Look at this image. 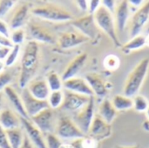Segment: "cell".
<instances>
[{
    "label": "cell",
    "instance_id": "41",
    "mask_svg": "<svg viewBox=\"0 0 149 148\" xmlns=\"http://www.w3.org/2000/svg\"><path fill=\"white\" fill-rule=\"evenodd\" d=\"M101 3L105 8H107L112 13L114 12L116 6H117V2L113 0H104V1H101Z\"/></svg>",
    "mask_w": 149,
    "mask_h": 148
},
{
    "label": "cell",
    "instance_id": "22",
    "mask_svg": "<svg viewBox=\"0 0 149 148\" xmlns=\"http://www.w3.org/2000/svg\"><path fill=\"white\" fill-rule=\"evenodd\" d=\"M28 14H29V6L27 4H23L19 6L16 10L12 17L10 18L9 27L12 29V31L17 29H22V27L24 25V24L28 19Z\"/></svg>",
    "mask_w": 149,
    "mask_h": 148
},
{
    "label": "cell",
    "instance_id": "45",
    "mask_svg": "<svg viewBox=\"0 0 149 148\" xmlns=\"http://www.w3.org/2000/svg\"><path fill=\"white\" fill-rule=\"evenodd\" d=\"M144 1L142 0H129L128 1V3H129V6H133L134 8H136V10L138 9H140L143 4H144Z\"/></svg>",
    "mask_w": 149,
    "mask_h": 148
},
{
    "label": "cell",
    "instance_id": "40",
    "mask_svg": "<svg viewBox=\"0 0 149 148\" xmlns=\"http://www.w3.org/2000/svg\"><path fill=\"white\" fill-rule=\"evenodd\" d=\"M0 36L4 37L8 39H10V31L9 25L2 19H0Z\"/></svg>",
    "mask_w": 149,
    "mask_h": 148
},
{
    "label": "cell",
    "instance_id": "51",
    "mask_svg": "<svg viewBox=\"0 0 149 148\" xmlns=\"http://www.w3.org/2000/svg\"><path fill=\"white\" fill-rule=\"evenodd\" d=\"M146 45L149 46V34L146 37Z\"/></svg>",
    "mask_w": 149,
    "mask_h": 148
},
{
    "label": "cell",
    "instance_id": "48",
    "mask_svg": "<svg viewBox=\"0 0 149 148\" xmlns=\"http://www.w3.org/2000/svg\"><path fill=\"white\" fill-rule=\"evenodd\" d=\"M5 67V65H4V61L3 60H0V72H3V69Z\"/></svg>",
    "mask_w": 149,
    "mask_h": 148
},
{
    "label": "cell",
    "instance_id": "1",
    "mask_svg": "<svg viewBox=\"0 0 149 148\" xmlns=\"http://www.w3.org/2000/svg\"><path fill=\"white\" fill-rule=\"evenodd\" d=\"M39 64V46L33 40L29 41L24 50L21 60L19 86L24 89L36 74Z\"/></svg>",
    "mask_w": 149,
    "mask_h": 148
},
{
    "label": "cell",
    "instance_id": "44",
    "mask_svg": "<svg viewBox=\"0 0 149 148\" xmlns=\"http://www.w3.org/2000/svg\"><path fill=\"white\" fill-rule=\"evenodd\" d=\"M0 46H6V47L12 48L14 45H13V44L11 43V41L10 39L0 36Z\"/></svg>",
    "mask_w": 149,
    "mask_h": 148
},
{
    "label": "cell",
    "instance_id": "10",
    "mask_svg": "<svg viewBox=\"0 0 149 148\" xmlns=\"http://www.w3.org/2000/svg\"><path fill=\"white\" fill-rule=\"evenodd\" d=\"M149 20V1L145 2L144 4L135 10L130 23L129 36L130 38H134L140 35L141 31L146 25Z\"/></svg>",
    "mask_w": 149,
    "mask_h": 148
},
{
    "label": "cell",
    "instance_id": "31",
    "mask_svg": "<svg viewBox=\"0 0 149 148\" xmlns=\"http://www.w3.org/2000/svg\"><path fill=\"white\" fill-rule=\"evenodd\" d=\"M103 65L104 67L108 71H116L120 65V59L116 55L109 54L104 58Z\"/></svg>",
    "mask_w": 149,
    "mask_h": 148
},
{
    "label": "cell",
    "instance_id": "26",
    "mask_svg": "<svg viewBox=\"0 0 149 148\" xmlns=\"http://www.w3.org/2000/svg\"><path fill=\"white\" fill-rule=\"evenodd\" d=\"M113 106H114L115 110L118 112H125L133 108V99L128 98L125 95L117 94L112 99Z\"/></svg>",
    "mask_w": 149,
    "mask_h": 148
},
{
    "label": "cell",
    "instance_id": "9",
    "mask_svg": "<svg viewBox=\"0 0 149 148\" xmlns=\"http://www.w3.org/2000/svg\"><path fill=\"white\" fill-rule=\"evenodd\" d=\"M30 120L43 133L47 134L55 132L57 124L54 122L53 110L50 107L41 111L39 113L31 118Z\"/></svg>",
    "mask_w": 149,
    "mask_h": 148
},
{
    "label": "cell",
    "instance_id": "16",
    "mask_svg": "<svg viewBox=\"0 0 149 148\" xmlns=\"http://www.w3.org/2000/svg\"><path fill=\"white\" fill-rule=\"evenodd\" d=\"M85 79L90 85L94 96L96 95L97 97L103 99L109 92L107 83H106L102 79V77L98 73H94V72L87 73L86 75Z\"/></svg>",
    "mask_w": 149,
    "mask_h": 148
},
{
    "label": "cell",
    "instance_id": "52",
    "mask_svg": "<svg viewBox=\"0 0 149 148\" xmlns=\"http://www.w3.org/2000/svg\"><path fill=\"white\" fill-rule=\"evenodd\" d=\"M145 113H146V115H147V117H148V121H149V106L148 107V109H147V111H146Z\"/></svg>",
    "mask_w": 149,
    "mask_h": 148
},
{
    "label": "cell",
    "instance_id": "4",
    "mask_svg": "<svg viewBox=\"0 0 149 148\" xmlns=\"http://www.w3.org/2000/svg\"><path fill=\"white\" fill-rule=\"evenodd\" d=\"M31 13L39 18L52 22H65L72 19V15L68 10L52 5L36 7L31 10Z\"/></svg>",
    "mask_w": 149,
    "mask_h": 148
},
{
    "label": "cell",
    "instance_id": "25",
    "mask_svg": "<svg viewBox=\"0 0 149 148\" xmlns=\"http://www.w3.org/2000/svg\"><path fill=\"white\" fill-rule=\"evenodd\" d=\"M146 45V37L143 35H138L134 38H132L128 42L121 46V51L125 54H129L134 51L141 49Z\"/></svg>",
    "mask_w": 149,
    "mask_h": 148
},
{
    "label": "cell",
    "instance_id": "2",
    "mask_svg": "<svg viewBox=\"0 0 149 148\" xmlns=\"http://www.w3.org/2000/svg\"><path fill=\"white\" fill-rule=\"evenodd\" d=\"M149 69V58L141 59L131 71L126 80L123 93L128 98H134L138 95Z\"/></svg>",
    "mask_w": 149,
    "mask_h": 148
},
{
    "label": "cell",
    "instance_id": "39",
    "mask_svg": "<svg viewBox=\"0 0 149 148\" xmlns=\"http://www.w3.org/2000/svg\"><path fill=\"white\" fill-rule=\"evenodd\" d=\"M101 1L100 0H91L88 1V14L93 15L98 9L101 6Z\"/></svg>",
    "mask_w": 149,
    "mask_h": 148
},
{
    "label": "cell",
    "instance_id": "34",
    "mask_svg": "<svg viewBox=\"0 0 149 148\" xmlns=\"http://www.w3.org/2000/svg\"><path fill=\"white\" fill-rule=\"evenodd\" d=\"M19 52H20V45H14L11 48V50H10V53L8 54V56L6 57V58L4 59L5 66L10 67V66L13 65L18 58Z\"/></svg>",
    "mask_w": 149,
    "mask_h": 148
},
{
    "label": "cell",
    "instance_id": "37",
    "mask_svg": "<svg viewBox=\"0 0 149 148\" xmlns=\"http://www.w3.org/2000/svg\"><path fill=\"white\" fill-rule=\"evenodd\" d=\"M12 80V75L9 72H0V92L3 90Z\"/></svg>",
    "mask_w": 149,
    "mask_h": 148
},
{
    "label": "cell",
    "instance_id": "21",
    "mask_svg": "<svg viewBox=\"0 0 149 148\" xmlns=\"http://www.w3.org/2000/svg\"><path fill=\"white\" fill-rule=\"evenodd\" d=\"M21 125L20 118H18L12 111L3 109L0 112V126L5 130L19 128Z\"/></svg>",
    "mask_w": 149,
    "mask_h": 148
},
{
    "label": "cell",
    "instance_id": "23",
    "mask_svg": "<svg viewBox=\"0 0 149 148\" xmlns=\"http://www.w3.org/2000/svg\"><path fill=\"white\" fill-rule=\"evenodd\" d=\"M3 92L4 94L7 96V98L9 99V100L10 101V103L13 105V106L15 107L16 111L18 113V114L20 115V117L30 120L23 105V101L22 99L20 97V95L15 91V89H13L11 86L8 85L3 89Z\"/></svg>",
    "mask_w": 149,
    "mask_h": 148
},
{
    "label": "cell",
    "instance_id": "29",
    "mask_svg": "<svg viewBox=\"0 0 149 148\" xmlns=\"http://www.w3.org/2000/svg\"><path fill=\"white\" fill-rule=\"evenodd\" d=\"M46 82L51 92L61 91V88L63 86V81L57 72H52L48 73L46 78Z\"/></svg>",
    "mask_w": 149,
    "mask_h": 148
},
{
    "label": "cell",
    "instance_id": "30",
    "mask_svg": "<svg viewBox=\"0 0 149 148\" xmlns=\"http://www.w3.org/2000/svg\"><path fill=\"white\" fill-rule=\"evenodd\" d=\"M64 100V92L62 91H56V92H51L47 102L49 104V107L53 109H57L59 106H62Z\"/></svg>",
    "mask_w": 149,
    "mask_h": 148
},
{
    "label": "cell",
    "instance_id": "27",
    "mask_svg": "<svg viewBox=\"0 0 149 148\" xmlns=\"http://www.w3.org/2000/svg\"><path fill=\"white\" fill-rule=\"evenodd\" d=\"M9 144L11 148H20L24 139V134L23 133L21 128H15L6 131Z\"/></svg>",
    "mask_w": 149,
    "mask_h": 148
},
{
    "label": "cell",
    "instance_id": "20",
    "mask_svg": "<svg viewBox=\"0 0 149 148\" xmlns=\"http://www.w3.org/2000/svg\"><path fill=\"white\" fill-rule=\"evenodd\" d=\"M26 88L34 98L39 100H47L51 93L47 82L45 79L32 80L28 84V87Z\"/></svg>",
    "mask_w": 149,
    "mask_h": 148
},
{
    "label": "cell",
    "instance_id": "32",
    "mask_svg": "<svg viewBox=\"0 0 149 148\" xmlns=\"http://www.w3.org/2000/svg\"><path fill=\"white\" fill-rule=\"evenodd\" d=\"M133 108L139 113H144L149 106L148 100L142 95H136L133 99Z\"/></svg>",
    "mask_w": 149,
    "mask_h": 148
},
{
    "label": "cell",
    "instance_id": "19",
    "mask_svg": "<svg viewBox=\"0 0 149 148\" xmlns=\"http://www.w3.org/2000/svg\"><path fill=\"white\" fill-rule=\"evenodd\" d=\"M88 55L84 52L79 55H78L76 58L72 59V61L67 65L65 68L63 75H62V81L70 79L72 78L76 77V75L79 72V71L84 67L86 60H87Z\"/></svg>",
    "mask_w": 149,
    "mask_h": 148
},
{
    "label": "cell",
    "instance_id": "47",
    "mask_svg": "<svg viewBox=\"0 0 149 148\" xmlns=\"http://www.w3.org/2000/svg\"><path fill=\"white\" fill-rule=\"evenodd\" d=\"M59 148H73L71 143H63Z\"/></svg>",
    "mask_w": 149,
    "mask_h": 148
},
{
    "label": "cell",
    "instance_id": "13",
    "mask_svg": "<svg viewBox=\"0 0 149 148\" xmlns=\"http://www.w3.org/2000/svg\"><path fill=\"white\" fill-rule=\"evenodd\" d=\"M20 121L21 125L26 132L27 137L33 144V146L37 148H46L44 133L31 121V120L20 117Z\"/></svg>",
    "mask_w": 149,
    "mask_h": 148
},
{
    "label": "cell",
    "instance_id": "12",
    "mask_svg": "<svg viewBox=\"0 0 149 148\" xmlns=\"http://www.w3.org/2000/svg\"><path fill=\"white\" fill-rule=\"evenodd\" d=\"M112 134V126L102 120L98 114L94 116L92 125L89 128L87 136L92 137L98 141L107 139Z\"/></svg>",
    "mask_w": 149,
    "mask_h": 148
},
{
    "label": "cell",
    "instance_id": "7",
    "mask_svg": "<svg viewBox=\"0 0 149 148\" xmlns=\"http://www.w3.org/2000/svg\"><path fill=\"white\" fill-rule=\"evenodd\" d=\"M55 134L64 140H77L86 135L77 126V125L69 118L63 117L58 121L55 128Z\"/></svg>",
    "mask_w": 149,
    "mask_h": 148
},
{
    "label": "cell",
    "instance_id": "43",
    "mask_svg": "<svg viewBox=\"0 0 149 148\" xmlns=\"http://www.w3.org/2000/svg\"><path fill=\"white\" fill-rule=\"evenodd\" d=\"M76 3H77L78 7L82 11H88V1H86V0H79V1H76Z\"/></svg>",
    "mask_w": 149,
    "mask_h": 148
},
{
    "label": "cell",
    "instance_id": "28",
    "mask_svg": "<svg viewBox=\"0 0 149 148\" xmlns=\"http://www.w3.org/2000/svg\"><path fill=\"white\" fill-rule=\"evenodd\" d=\"M71 145L73 148H99L100 141L86 135L83 138L73 140L71 142Z\"/></svg>",
    "mask_w": 149,
    "mask_h": 148
},
{
    "label": "cell",
    "instance_id": "24",
    "mask_svg": "<svg viewBox=\"0 0 149 148\" xmlns=\"http://www.w3.org/2000/svg\"><path fill=\"white\" fill-rule=\"evenodd\" d=\"M98 115L104 120L107 124H110L114 120L117 116V111L115 110L113 103L108 99H104L100 103L98 110Z\"/></svg>",
    "mask_w": 149,
    "mask_h": 148
},
{
    "label": "cell",
    "instance_id": "5",
    "mask_svg": "<svg viewBox=\"0 0 149 148\" xmlns=\"http://www.w3.org/2000/svg\"><path fill=\"white\" fill-rule=\"evenodd\" d=\"M72 24L78 30V31L86 37L89 40L99 41L100 38V30L98 28L94 21L93 15L87 14L81 17L76 18L72 21Z\"/></svg>",
    "mask_w": 149,
    "mask_h": 148
},
{
    "label": "cell",
    "instance_id": "46",
    "mask_svg": "<svg viewBox=\"0 0 149 148\" xmlns=\"http://www.w3.org/2000/svg\"><path fill=\"white\" fill-rule=\"evenodd\" d=\"M20 148H34L33 144L31 142V140H29V138L27 137L26 134H24V142L21 146Z\"/></svg>",
    "mask_w": 149,
    "mask_h": 148
},
{
    "label": "cell",
    "instance_id": "15",
    "mask_svg": "<svg viewBox=\"0 0 149 148\" xmlns=\"http://www.w3.org/2000/svg\"><path fill=\"white\" fill-rule=\"evenodd\" d=\"M63 86L67 91L88 97H94V94L90 85L85 79L78 77L72 78L70 79L63 81Z\"/></svg>",
    "mask_w": 149,
    "mask_h": 148
},
{
    "label": "cell",
    "instance_id": "8",
    "mask_svg": "<svg viewBox=\"0 0 149 148\" xmlns=\"http://www.w3.org/2000/svg\"><path fill=\"white\" fill-rule=\"evenodd\" d=\"M21 99L23 101V105L24 107V110L29 117V119L34 117L38 113H39L41 111L46 109L49 107V104L47 100H39L36 98H34L28 89L25 87L22 90L21 93Z\"/></svg>",
    "mask_w": 149,
    "mask_h": 148
},
{
    "label": "cell",
    "instance_id": "14",
    "mask_svg": "<svg viewBox=\"0 0 149 148\" xmlns=\"http://www.w3.org/2000/svg\"><path fill=\"white\" fill-rule=\"evenodd\" d=\"M89 39L79 31H67L62 33L58 38V45L61 49L67 50L86 43Z\"/></svg>",
    "mask_w": 149,
    "mask_h": 148
},
{
    "label": "cell",
    "instance_id": "3",
    "mask_svg": "<svg viewBox=\"0 0 149 148\" xmlns=\"http://www.w3.org/2000/svg\"><path fill=\"white\" fill-rule=\"evenodd\" d=\"M93 18L98 28L110 38L115 47L117 48L121 47L122 45L118 38L115 20L113 13L110 12L107 8H105L101 4V6L98 9V10L93 14Z\"/></svg>",
    "mask_w": 149,
    "mask_h": 148
},
{
    "label": "cell",
    "instance_id": "50",
    "mask_svg": "<svg viewBox=\"0 0 149 148\" xmlns=\"http://www.w3.org/2000/svg\"><path fill=\"white\" fill-rule=\"evenodd\" d=\"M2 101H3V95L0 92V112H1V106H2Z\"/></svg>",
    "mask_w": 149,
    "mask_h": 148
},
{
    "label": "cell",
    "instance_id": "33",
    "mask_svg": "<svg viewBox=\"0 0 149 148\" xmlns=\"http://www.w3.org/2000/svg\"><path fill=\"white\" fill-rule=\"evenodd\" d=\"M45 140L46 148H59L63 144L61 139L58 137L54 133L45 134Z\"/></svg>",
    "mask_w": 149,
    "mask_h": 148
},
{
    "label": "cell",
    "instance_id": "18",
    "mask_svg": "<svg viewBox=\"0 0 149 148\" xmlns=\"http://www.w3.org/2000/svg\"><path fill=\"white\" fill-rule=\"evenodd\" d=\"M29 33L35 42H41L45 44H54L55 38L53 34L45 27L36 24H29Z\"/></svg>",
    "mask_w": 149,
    "mask_h": 148
},
{
    "label": "cell",
    "instance_id": "49",
    "mask_svg": "<svg viewBox=\"0 0 149 148\" xmlns=\"http://www.w3.org/2000/svg\"><path fill=\"white\" fill-rule=\"evenodd\" d=\"M115 148H140L139 146H132V147H124V146H118Z\"/></svg>",
    "mask_w": 149,
    "mask_h": 148
},
{
    "label": "cell",
    "instance_id": "42",
    "mask_svg": "<svg viewBox=\"0 0 149 148\" xmlns=\"http://www.w3.org/2000/svg\"><path fill=\"white\" fill-rule=\"evenodd\" d=\"M11 48L6 46H0V60H4L10 53Z\"/></svg>",
    "mask_w": 149,
    "mask_h": 148
},
{
    "label": "cell",
    "instance_id": "6",
    "mask_svg": "<svg viewBox=\"0 0 149 148\" xmlns=\"http://www.w3.org/2000/svg\"><path fill=\"white\" fill-rule=\"evenodd\" d=\"M94 102V97H91L89 102L83 108L78 111L73 118V122L77 125V126L81 130V132L85 135H87L89 128L95 116Z\"/></svg>",
    "mask_w": 149,
    "mask_h": 148
},
{
    "label": "cell",
    "instance_id": "11",
    "mask_svg": "<svg viewBox=\"0 0 149 148\" xmlns=\"http://www.w3.org/2000/svg\"><path fill=\"white\" fill-rule=\"evenodd\" d=\"M90 99L91 97L65 90L64 92V100L61 107L66 111L78 112L89 102Z\"/></svg>",
    "mask_w": 149,
    "mask_h": 148
},
{
    "label": "cell",
    "instance_id": "38",
    "mask_svg": "<svg viewBox=\"0 0 149 148\" xmlns=\"http://www.w3.org/2000/svg\"><path fill=\"white\" fill-rule=\"evenodd\" d=\"M0 148H11L7 138L6 131L0 126Z\"/></svg>",
    "mask_w": 149,
    "mask_h": 148
},
{
    "label": "cell",
    "instance_id": "17",
    "mask_svg": "<svg viewBox=\"0 0 149 148\" xmlns=\"http://www.w3.org/2000/svg\"><path fill=\"white\" fill-rule=\"evenodd\" d=\"M130 6L128 3V1L123 0L120 1L114 10V20H115V25H116V31L117 33L122 32L129 20V15H130Z\"/></svg>",
    "mask_w": 149,
    "mask_h": 148
},
{
    "label": "cell",
    "instance_id": "35",
    "mask_svg": "<svg viewBox=\"0 0 149 148\" xmlns=\"http://www.w3.org/2000/svg\"><path fill=\"white\" fill-rule=\"evenodd\" d=\"M24 38H25V32L23 29L13 30L10 37V40L11 41L13 45H20L24 41Z\"/></svg>",
    "mask_w": 149,
    "mask_h": 148
},
{
    "label": "cell",
    "instance_id": "36",
    "mask_svg": "<svg viewBox=\"0 0 149 148\" xmlns=\"http://www.w3.org/2000/svg\"><path fill=\"white\" fill-rule=\"evenodd\" d=\"M17 3V1L13 0H0V19L5 16Z\"/></svg>",
    "mask_w": 149,
    "mask_h": 148
}]
</instances>
